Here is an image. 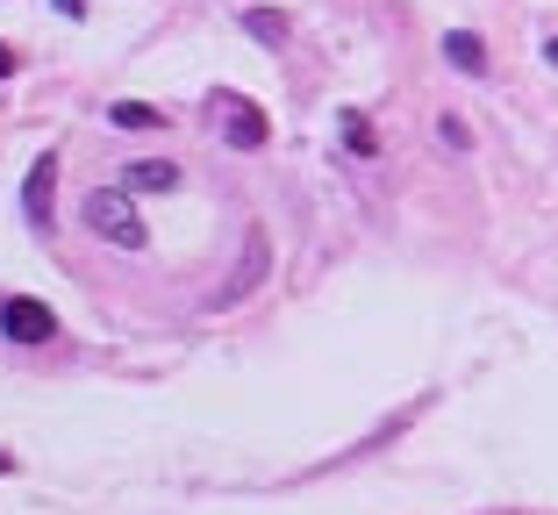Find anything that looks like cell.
Masks as SVG:
<instances>
[{
	"label": "cell",
	"mask_w": 558,
	"mask_h": 515,
	"mask_svg": "<svg viewBox=\"0 0 558 515\" xmlns=\"http://www.w3.org/2000/svg\"><path fill=\"white\" fill-rule=\"evenodd\" d=\"M544 58H551V65H558V36H551V44H544Z\"/></svg>",
	"instance_id": "obj_13"
},
{
	"label": "cell",
	"mask_w": 558,
	"mask_h": 515,
	"mask_svg": "<svg viewBox=\"0 0 558 515\" xmlns=\"http://www.w3.org/2000/svg\"><path fill=\"white\" fill-rule=\"evenodd\" d=\"M8 72H15V50H8V44H0V79H8Z\"/></svg>",
	"instance_id": "obj_12"
},
{
	"label": "cell",
	"mask_w": 558,
	"mask_h": 515,
	"mask_svg": "<svg viewBox=\"0 0 558 515\" xmlns=\"http://www.w3.org/2000/svg\"><path fill=\"white\" fill-rule=\"evenodd\" d=\"M108 122H116V130H165V115H158V108H144V100H116Z\"/></svg>",
	"instance_id": "obj_9"
},
{
	"label": "cell",
	"mask_w": 558,
	"mask_h": 515,
	"mask_svg": "<svg viewBox=\"0 0 558 515\" xmlns=\"http://www.w3.org/2000/svg\"><path fill=\"white\" fill-rule=\"evenodd\" d=\"M50 180H58V150H44V158L29 165V186H22V216H29L36 230L50 222Z\"/></svg>",
	"instance_id": "obj_6"
},
{
	"label": "cell",
	"mask_w": 558,
	"mask_h": 515,
	"mask_svg": "<svg viewBox=\"0 0 558 515\" xmlns=\"http://www.w3.org/2000/svg\"><path fill=\"white\" fill-rule=\"evenodd\" d=\"M215 122H222V144H236V150H265V136H272L265 108H258V100H244V94L215 100Z\"/></svg>",
	"instance_id": "obj_4"
},
{
	"label": "cell",
	"mask_w": 558,
	"mask_h": 515,
	"mask_svg": "<svg viewBox=\"0 0 558 515\" xmlns=\"http://www.w3.org/2000/svg\"><path fill=\"white\" fill-rule=\"evenodd\" d=\"M444 58H451L459 72H473V79H487V44H480L473 29H451V36H444Z\"/></svg>",
	"instance_id": "obj_7"
},
{
	"label": "cell",
	"mask_w": 558,
	"mask_h": 515,
	"mask_svg": "<svg viewBox=\"0 0 558 515\" xmlns=\"http://www.w3.org/2000/svg\"><path fill=\"white\" fill-rule=\"evenodd\" d=\"M122 186L130 194H180V165L172 158H136V165H122Z\"/></svg>",
	"instance_id": "obj_5"
},
{
	"label": "cell",
	"mask_w": 558,
	"mask_h": 515,
	"mask_svg": "<svg viewBox=\"0 0 558 515\" xmlns=\"http://www.w3.org/2000/svg\"><path fill=\"white\" fill-rule=\"evenodd\" d=\"M80 216H86V230H94L100 244H116V250H144L150 244V230H144V216H136L130 186H94V194L80 200Z\"/></svg>",
	"instance_id": "obj_1"
},
{
	"label": "cell",
	"mask_w": 558,
	"mask_h": 515,
	"mask_svg": "<svg viewBox=\"0 0 558 515\" xmlns=\"http://www.w3.org/2000/svg\"><path fill=\"white\" fill-rule=\"evenodd\" d=\"M8 466H15V458H8V451H0V473H8Z\"/></svg>",
	"instance_id": "obj_14"
},
{
	"label": "cell",
	"mask_w": 558,
	"mask_h": 515,
	"mask_svg": "<svg viewBox=\"0 0 558 515\" xmlns=\"http://www.w3.org/2000/svg\"><path fill=\"white\" fill-rule=\"evenodd\" d=\"M437 136H444V144H451V150H465V144H473V136H465V122H459V115H444V122H437Z\"/></svg>",
	"instance_id": "obj_11"
},
{
	"label": "cell",
	"mask_w": 558,
	"mask_h": 515,
	"mask_svg": "<svg viewBox=\"0 0 558 515\" xmlns=\"http://www.w3.org/2000/svg\"><path fill=\"white\" fill-rule=\"evenodd\" d=\"M244 29L258 36V44H287V15H272V8H251V15H244Z\"/></svg>",
	"instance_id": "obj_10"
},
{
	"label": "cell",
	"mask_w": 558,
	"mask_h": 515,
	"mask_svg": "<svg viewBox=\"0 0 558 515\" xmlns=\"http://www.w3.org/2000/svg\"><path fill=\"white\" fill-rule=\"evenodd\" d=\"M265 272H272V236H265V230H251V236H244V258H236V272H230V280H222V286L208 294V308H236V301H251Z\"/></svg>",
	"instance_id": "obj_2"
},
{
	"label": "cell",
	"mask_w": 558,
	"mask_h": 515,
	"mask_svg": "<svg viewBox=\"0 0 558 515\" xmlns=\"http://www.w3.org/2000/svg\"><path fill=\"white\" fill-rule=\"evenodd\" d=\"M0 336L8 344H50L58 336V308H44L36 294H8L0 301Z\"/></svg>",
	"instance_id": "obj_3"
},
{
	"label": "cell",
	"mask_w": 558,
	"mask_h": 515,
	"mask_svg": "<svg viewBox=\"0 0 558 515\" xmlns=\"http://www.w3.org/2000/svg\"><path fill=\"white\" fill-rule=\"evenodd\" d=\"M337 136H344V150H351V158H373V150H379V136H373V122H365V115H359V108H351V115H344V122H337Z\"/></svg>",
	"instance_id": "obj_8"
}]
</instances>
